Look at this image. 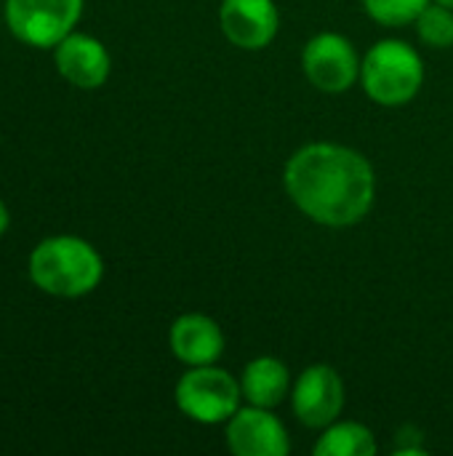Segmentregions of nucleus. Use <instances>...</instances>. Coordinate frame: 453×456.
<instances>
[{
    "mask_svg": "<svg viewBox=\"0 0 453 456\" xmlns=\"http://www.w3.org/2000/svg\"><path fill=\"white\" fill-rule=\"evenodd\" d=\"M286 190L294 206L326 227H352L374 206L376 179L371 163L342 144L315 142L286 163Z\"/></svg>",
    "mask_w": 453,
    "mask_h": 456,
    "instance_id": "obj_1",
    "label": "nucleus"
},
{
    "mask_svg": "<svg viewBox=\"0 0 453 456\" xmlns=\"http://www.w3.org/2000/svg\"><path fill=\"white\" fill-rule=\"evenodd\" d=\"M27 275L32 286L48 297L80 299L99 289L104 259L85 238L51 235L29 251Z\"/></svg>",
    "mask_w": 453,
    "mask_h": 456,
    "instance_id": "obj_2",
    "label": "nucleus"
},
{
    "mask_svg": "<svg viewBox=\"0 0 453 456\" xmlns=\"http://www.w3.org/2000/svg\"><path fill=\"white\" fill-rule=\"evenodd\" d=\"M360 83L366 94L384 107L411 102L425 83V61L406 40H379L360 61Z\"/></svg>",
    "mask_w": 453,
    "mask_h": 456,
    "instance_id": "obj_3",
    "label": "nucleus"
},
{
    "mask_svg": "<svg viewBox=\"0 0 453 456\" xmlns=\"http://www.w3.org/2000/svg\"><path fill=\"white\" fill-rule=\"evenodd\" d=\"M83 3L85 0H5L3 21L21 45L53 51L75 32Z\"/></svg>",
    "mask_w": 453,
    "mask_h": 456,
    "instance_id": "obj_4",
    "label": "nucleus"
},
{
    "mask_svg": "<svg viewBox=\"0 0 453 456\" xmlns=\"http://www.w3.org/2000/svg\"><path fill=\"white\" fill-rule=\"evenodd\" d=\"M240 385L224 371L211 366H190V371L176 382V406L184 417L200 425L230 422L240 409Z\"/></svg>",
    "mask_w": 453,
    "mask_h": 456,
    "instance_id": "obj_5",
    "label": "nucleus"
},
{
    "mask_svg": "<svg viewBox=\"0 0 453 456\" xmlns=\"http://www.w3.org/2000/svg\"><path fill=\"white\" fill-rule=\"evenodd\" d=\"M302 67L307 80L326 94H342L360 77L358 51L339 32L315 35L302 51Z\"/></svg>",
    "mask_w": 453,
    "mask_h": 456,
    "instance_id": "obj_6",
    "label": "nucleus"
},
{
    "mask_svg": "<svg viewBox=\"0 0 453 456\" xmlns=\"http://www.w3.org/2000/svg\"><path fill=\"white\" fill-rule=\"evenodd\" d=\"M291 403L296 419L304 428L323 430L336 422L344 409V382L331 366L315 363L296 379Z\"/></svg>",
    "mask_w": 453,
    "mask_h": 456,
    "instance_id": "obj_7",
    "label": "nucleus"
},
{
    "mask_svg": "<svg viewBox=\"0 0 453 456\" xmlns=\"http://www.w3.org/2000/svg\"><path fill=\"white\" fill-rule=\"evenodd\" d=\"M53 64L56 72L80 91L101 88L109 80L112 59L107 45L85 32H69L56 48H53Z\"/></svg>",
    "mask_w": 453,
    "mask_h": 456,
    "instance_id": "obj_8",
    "label": "nucleus"
},
{
    "mask_svg": "<svg viewBox=\"0 0 453 456\" xmlns=\"http://www.w3.org/2000/svg\"><path fill=\"white\" fill-rule=\"evenodd\" d=\"M227 446L238 456H286L291 452L283 422L270 409H238L227 422Z\"/></svg>",
    "mask_w": 453,
    "mask_h": 456,
    "instance_id": "obj_9",
    "label": "nucleus"
},
{
    "mask_svg": "<svg viewBox=\"0 0 453 456\" xmlns=\"http://www.w3.org/2000/svg\"><path fill=\"white\" fill-rule=\"evenodd\" d=\"M219 24L232 45L259 51L275 40L280 13L272 0H222Z\"/></svg>",
    "mask_w": 453,
    "mask_h": 456,
    "instance_id": "obj_10",
    "label": "nucleus"
},
{
    "mask_svg": "<svg viewBox=\"0 0 453 456\" xmlns=\"http://www.w3.org/2000/svg\"><path fill=\"white\" fill-rule=\"evenodd\" d=\"M171 353L187 366H211L224 353V334L219 323L203 313L179 315L168 331Z\"/></svg>",
    "mask_w": 453,
    "mask_h": 456,
    "instance_id": "obj_11",
    "label": "nucleus"
},
{
    "mask_svg": "<svg viewBox=\"0 0 453 456\" xmlns=\"http://www.w3.org/2000/svg\"><path fill=\"white\" fill-rule=\"evenodd\" d=\"M243 398L251 406L262 409H275L286 395H288V369L272 355L254 358L240 379Z\"/></svg>",
    "mask_w": 453,
    "mask_h": 456,
    "instance_id": "obj_12",
    "label": "nucleus"
},
{
    "mask_svg": "<svg viewBox=\"0 0 453 456\" xmlns=\"http://www.w3.org/2000/svg\"><path fill=\"white\" fill-rule=\"evenodd\" d=\"M315 456H374L376 441L366 425L358 422H331L315 444Z\"/></svg>",
    "mask_w": 453,
    "mask_h": 456,
    "instance_id": "obj_13",
    "label": "nucleus"
},
{
    "mask_svg": "<svg viewBox=\"0 0 453 456\" xmlns=\"http://www.w3.org/2000/svg\"><path fill=\"white\" fill-rule=\"evenodd\" d=\"M417 32H419L422 43H427L433 48L453 45V8L441 5V3H430L417 19Z\"/></svg>",
    "mask_w": 453,
    "mask_h": 456,
    "instance_id": "obj_14",
    "label": "nucleus"
},
{
    "mask_svg": "<svg viewBox=\"0 0 453 456\" xmlns=\"http://www.w3.org/2000/svg\"><path fill=\"white\" fill-rule=\"evenodd\" d=\"M430 0H363L366 13L384 27H403L419 19Z\"/></svg>",
    "mask_w": 453,
    "mask_h": 456,
    "instance_id": "obj_15",
    "label": "nucleus"
},
{
    "mask_svg": "<svg viewBox=\"0 0 453 456\" xmlns=\"http://www.w3.org/2000/svg\"><path fill=\"white\" fill-rule=\"evenodd\" d=\"M8 227H11V211H8L5 200L0 198V238L8 232Z\"/></svg>",
    "mask_w": 453,
    "mask_h": 456,
    "instance_id": "obj_16",
    "label": "nucleus"
},
{
    "mask_svg": "<svg viewBox=\"0 0 453 456\" xmlns=\"http://www.w3.org/2000/svg\"><path fill=\"white\" fill-rule=\"evenodd\" d=\"M435 3H441V5H449V8H453V0H435Z\"/></svg>",
    "mask_w": 453,
    "mask_h": 456,
    "instance_id": "obj_17",
    "label": "nucleus"
}]
</instances>
